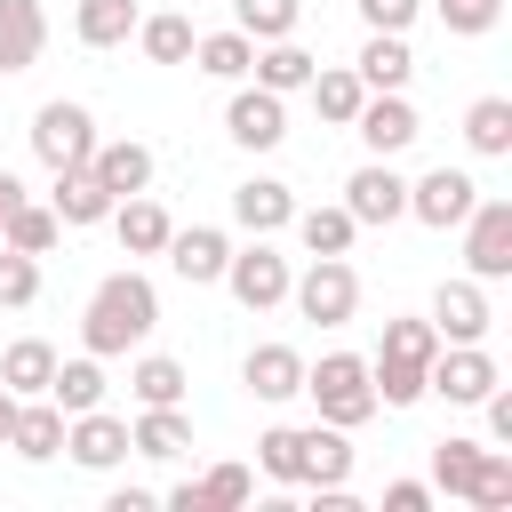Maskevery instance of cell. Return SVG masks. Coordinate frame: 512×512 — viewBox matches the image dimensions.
I'll list each match as a JSON object with an SVG mask.
<instances>
[{"mask_svg": "<svg viewBox=\"0 0 512 512\" xmlns=\"http://www.w3.org/2000/svg\"><path fill=\"white\" fill-rule=\"evenodd\" d=\"M0 240H8V248H24V256H48V248L64 240V224H56V208H40V200H16V208L0 216Z\"/></svg>", "mask_w": 512, "mask_h": 512, "instance_id": "8d00e7d4", "label": "cell"}, {"mask_svg": "<svg viewBox=\"0 0 512 512\" xmlns=\"http://www.w3.org/2000/svg\"><path fill=\"white\" fill-rule=\"evenodd\" d=\"M432 328H440V344H488V328H496V312H488V280H440L432 288Z\"/></svg>", "mask_w": 512, "mask_h": 512, "instance_id": "30bf717a", "label": "cell"}, {"mask_svg": "<svg viewBox=\"0 0 512 512\" xmlns=\"http://www.w3.org/2000/svg\"><path fill=\"white\" fill-rule=\"evenodd\" d=\"M384 512H432V480H392L384 488Z\"/></svg>", "mask_w": 512, "mask_h": 512, "instance_id": "bcb514c9", "label": "cell"}, {"mask_svg": "<svg viewBox=\"0 0 512 512\" xmlns=\"http://www.w3.org/2000/svg\"><path fill=\"white\" fill-rule=\"evenodd\" d=\"M136 0H80L72 8V32H80V48H120L128 32H136Z\"/></svg>", "mask_w": 512, "mask_h": 512, "instance_id": "f1b7e54d", "label": "cell"}, {"mask_svg": "<svg viewBox=\"0 0 512 512\" xmlns=\"http://www.w3.org/2000/svg\"><path fill=\"white\" fill-rule=\"evenodd\" d=\"M480 464H488V440H464V432H448V440L432 448V488H448V496H472Z\"/></svg>", "mask_w": 512, "mask_h": 512, "instance_id": "d590c367", "label": "cell"}, {"mask_svg": "<svg viewBox=\"0 0 512 512\" xmlns=\"http://www.w3.org/2000/svg\"><path fill=\"white\" fill-rule=\"evenodd\" d=\"M128 448L152 456V464H176V456L192 448V416H184V408H144V416L128 424Z\"/></svg>", "mask_w": 512, "mask_h": 512, "instance_id": "d4e9b609", "label": "cell"}, {"mask_svg": "<svg viewBox=\"0 0 512 512\" xmlns=\"http://www.w3.org/2000/svg\"><path fill=\"white\" fill-rule=\"evenodd\" d=\"M464 144H472L480 160H504V152H512V96H472V112H464Z\"/></svg>", "mask_w": 512, "mask_h": 512, "instance_id": "d6a6232c", "label": "cell"}, {"mask_svg": "<svg viewBox=\"0 0 512 512\" xmlns=\"http://www.w3.org/2000/svg\"><path fill=\"white\" fill-rule=\"evenodd\" d=\"M168 272L176 280H192V288H208V280H224V256H232V240L216 232V224H184V232H168Z\"/></svg>", "mask_w": 512, "mask_h": 512, "instance_id": "5bb4252c", "label": "cell"}, {"mask_svg": "<svg viewBox=\"0 0 512 512\" xmlns=\"http://www.w3.org/2000/svg\"><path fill=\"white\" fill-rule=\"evenodd\" d=\"M224 136H232L240 152H272V144L288 136V96H272V88H240V80H232Z\"/></svg>", "mask_w": 512, "mask_h": 512, "instance_id": "8fae6325", "label": "cell"}, {"mask_svg": "<svg viewBox=\"0 0 512 512\" xmlns=\"http://www.w3.org/2000/svg\"><path fill=\"white\" fill-rule=\"evenodd\" d=\"M8 432H16V392L0 384V448H8Z\"/></svg>", "mask_w": 512, "mask_h": 512, "instance_id": "681fc988", "label": "cell"}, {"mask_svg": "<svg viewBox=\"0 0 512 512\" xmlns=\"http://www.w3.org/2000/svg\"><path fill=\"white\" fill-rule=\"evenodd\" d=\"M48 208H56V224H64V232H80V224H104V216H112V192H104L88 168H56Z\"/></svg>", "mask_w": 512, "mask_h": 512, "instance_id": "ffe728a7", "label": "cell"}, {"mask_svg": "<svg viewBox=\"0 0 512 512\" xmlns=\"http://www.w3.org/2000/svg\"><path fill=\"white\" fill-rule=\"evenodd\" d=\"M32 152H40L48 176H56V168H88V152H96V112L72 104V96H48V104L32 112Z\"/></svg>", "mask_w": 512, "mask_h": 512, "instance_id": "3957f363", "label": "cell"}, {"mask_svg": "<svg viewBox=\"0 0 512 512\" xmlns=\"http://www.w3.org/2000/svg\"><path fill=\"white\" fill-rule=\"evenodd\" d=\"M464 504H480V512H504L512 504V448H488V464H480V480H472Z\"/></svg>", "mask_w": 512, "mask_h": 512, "instance_id": "b9f144b4", "label": "cell"}, {"mask_svg": "<svg viewBox=\"0 0 512 512\" xmlns=\"http://www.w3.org/2000/svg\"><path fill=\"white\" fill-rule=\"evenodd\" d=\"M304 432V488H344L352 480V440H344V424H296Z\"/></svg>", "mask_w": 512, "mask_h": 512, "instance_id": "7402d4cb", "label": "cell"}, {"mask_svg": "<svg viewBox=\"0 0 512 512\" xmlns=\"http://www.w3.org/2000/svg\"><path fill=\"white\" fill-rule=\"evenodd\" d=\"M416 8H424V0H360L368 32H408V24H416Z\"/></svg>", "mask_w": 512, "mask_h": 512, "instance_id": "f6af8a7d", "label": "cell"}, {"mask_svg": "<svg viewBox=\"0 0 512 512\" xmlns=\"http://www.w3.org/2000/svg\"><path fill=\"white\" fill-rule=\"evenodd\" d=\"M376 352H408V360H432L440 352V328L432 320H384V344Z\"/></svg>", "mask_w": 512, "mask_h": 512, "instance_id": "ee69618b", "label": "cell"}, {"mask_svg": "<svg viewBox=\"0 0 512 512\" xmlns=\"http://www.w3.org/2000/svg\"><path fill=\"white\" fill-rule=\"evenodd\" d=\"M352 72H360V88H408V72H416V56H408V32H368Z\"/></svg>", "mask_w": 512, "mask_h": 512, "instance_id": "484cf974", "label": "cell"}, {"mask_svg": "<svg viewBox=\"0 0 512 512\" xmlns=\"http://www.w3.org/2000/svg\"><path fill=\"white\" fill-rule=\"evenodd\" d=\"M256 464H264V480L296 488V472H304V432H296V424H264V432H256Z\"/></svg>", "mask_w": 512, "mask_h": 512, "instance_id": "74e56055", "label": "cell"}, {"mask_svg": "<svg viewBox=\"0 0 512 512\" xmlns=\"http://www.w3.org/2000/svg\"><path fill=\"white\" fill-rule=\"evenodd\" d=\"M424 368H432V360H408V352H376V360H368L376 408H416V400H424Z\"/></svg>", "mask_w": 512, "mask_h": 512, "instance_id": "4316f807", "label": "cell"}, {"mask_svg": "<svg viewBox=\"0 0 512 512\" xmlns=\"http://www.w3.org/2000/svg\"><path fill=\"white\" fill-rule=\"evenodd\" d=\"M48 48V16L40 0H0V72H32Z\"/></svg>", "mask_w": 512, "mask_h": 512, "instance_id": "d6986e66", "label": "cell"}, {"mask_svg": "<svg viewBox=\"0 0 512 512\" xmlns=\"http://www.w3.org/2000/svg\"><path fill=\"white\" fill-rule=\"evenodd\" d=\"M304 392H312L320 424L360 432V424L376 416V384H368V360H360V352H320V360H304Z\"/></svg>", "mask_w": 512, "mask_h": 512, "instance_id": "7a4b0ae2", "label": "cell"}, {"mask_svg": "<svg viewBox=\"0 0 512 512\" xmlns=\"http://www.w3.org/2000/svg\"><path fill=\"white\" fill-rule=\"evenodd\" d=\"M32 296H40V256H24V248H8V240H0V304H8V312H24Z\"/></svg>", "mask_w": 512, "mask_h": 512, "instance_id": "60d3db41", "label": "cell"}, {"mask_svg": "<svg viewBox=\"0 0 512 512\" xmlns=\"http://www.w3.org/2000/svg\"><path fill=\"white\" fill-rule=\"evenodd\" d=\"M48 400H56L64 416H80V408H104V360H96V352H80V360H56V376H48Z\"/></svg>", "mask_w": 512, "mask_h": 512, "instance_id": "83f0119b", "label": "cell"}, {"mask_svg": "<svg viewBox=\"0 0 512 512\" xmlns=\"http://www.w3.org/2000/svg\"><path fill=\"white\" fill-rule=\"evenodd\" d=\"M352 136H360L376 160H392V152H408V144L424 136V120H416V104H408L400 88H368L360 112H352Z\"/></svg>", "mask_w": 512, "mask_h": 512, "instance_id": "ba28073f", "label": "cell"}, {"mask_svg": "<svg viewBox=\"0 0 512 512\" xmlns=\"http://www.w3.org/2000/svg\"><path fill=\"white\" fill-rule=\"evenodd\" d=\"M192 496H200V512H232V504L256 496V472H248V464H208V472L192 480Z\"/></svg>", "mask_w": 512, "mask_h": 512, "instance_id": "f35d334b", "label": "cell"}, {"mask_svg": "<svg viewBox=\"0 0 512 512\" xmlns=\"http://www.w3.org/2000/svg\"><path fill=\"white\" fill-rule=\"evenodd\" d=\"M8 448L24 456V464H48V456H64V408L40 392V400H16V432H8Z\"/></svg>", "mask_w": 512, "mask_h": 512, "instance_id": "44dd1931", "label": "cell"}, {"mask_svg": "<svg viewBox=\"0 0 512 512\" xmlns=\"http://www.w3.org/2000/svg\"><path fill=\"white\" fill-rule=\"evenodd\" d=\"M288 280H296V272H288V256H280L264 232H256L248 248L224 256V288L240 296V312H272V304H288Z\"/></svg>", "mask_w": 512, "mask_h": 512, "instance_id": "5b68a950", "label": "cell"}, {"mask_svg": "<svg viewBox=\"0 0 512 512\" xmlns=\"http://www.w3.org/2000/svg\"><path fill=\"white\" fill-rule=\"evenodd\" d=\"M248 72H256V88L296 96V88L320 72V56H312V48H296V32H288V40H256V64H248Z\"/></svg>", "mask_w": 512, "mask_h": 512, "instance_id": "603a6c76", "label": "cell"}, {"mask_svg": "<svg viewBox=\"0 0 512 512\" xmlns=\"http://www.w3.org/2000/svg\"><path fill=\"white\" fill-rule=\"evenodd\" d=\"M16 200H24V184H16V176H8V168H0V216H8V208H16Z\"/></svg>", "mask_w": 512, "mask_h": 512, "instance_id": "f907efd6", "label": "cell"}, {"mask_svg": "<svg viewBox=\"0 0 512 512\" xmlns=\"http://www.w3.org/2000/svg\"><path fill=\"white\" fill-rule=\"evenodd\" d=\"M288 216H296V192L280 184V176H248V184H232V224L240 232H288Z\"/></svg>", "mask_w": 512, "mask_h": 512, "instance_id": "2e32d148", "label": "cell"}, {"mask_svg": "<svg viewBox=\"0 0 512 512\" xmlns=\"http://www.w3.org/2000/svg\"><path fill=\"white\" fill-rule=\"evenodd\" d=\"M240 384H248L256 400H296V392H304V352H296V344H256V352L240 360Z\"/></svg>", "mask_w": 512, "mask_h": 512, "instance_id": "ac0fdd59", "label": "cell"}, {"mask_svg": "<svg viewBox=\"0 0 512 512\" xmlns=\"http://www.w3.org/2000/svg\"><path fill=\"white\" fill-rule=\"evenodd\" d=\"M48 376H56V344H48V336H16V344L0 352V384H8L16 400H40Z\"/></svg>", "mask_w": 512, "mask_h": 512, "instance_id": "cb8c5ba5", "label": "cell"}, {"mask_svg": "<svg viewBox=\"0 0 512 512\" xmlns=\"http://www.w3.org/2000/svg\"><path fill=\"white\" fill-rule=\"evenodd\" d=\"M152 328H160V288H152L144 272H104L96 296H88V312H80V344H88L96 360H112V352L144 344Z\"/></svg>", "mask_w": 512, "mask_h": 512, "instance_id": "6da1fadb", "label": "cell"}, {"mask_svg": "<svg viewBox=\"0 0 512 512\" xmlns=\"http://www.w3.org/2000/svg\"><path fill=\"white\" fill-rule=\"evenodd\" d=\"M496 384H504V368H496L488 344H440L432 368H424V392H440V400H456V408H480Z\"/></svg>", "mask_w": 512, "mask_h": 512, "instance_id": "8992f818", "label": "cell"}, {"mask_svg": "<svg viewBox=\"0 0 512 512\" xmlns=\"http://www.w3.org/2000/svg\"><path fill=\"white\" fill-rule=\"evenodd\" d=\"M88 176L112 192V200H128V192H144L152 184V144H136V136H96V152H88Z\"/></svg>", "mask_w": 512, "mask_h": 512, "instance_id": "9a60e30c", "label": "cell"}, {"mask_svg": "<svg viewBox=\"0 0 512 512\" xmlns=\"http://www.w3.org/2000/svg\"><path fill=\"white\" fill-rule=\"evenodd\" d=\"M288 304H296L304 320H320V328H344V320L360 312V272H352L344 256H312V264L288 280Z\"/></svg>", "mask_w": 512, "mask_h": 512, "instance_id": "277c9868", "label": "cell"}, {"mask_svg": "<svg viewBox=\"0 0 512 512\" xmlns=\"http://www.w3.org/2000/svg\"><path fill=\"white\" fill-rule=\"evenodd\" d=\"M344 208L352 224H400L408 216V176H392V160H368L344 176Z\"/></svg>", "mask_w": 512, "mask_h": 512, "instance_id": "4fadbf2b", "label": "cell"}, {"mask_svg": "<svg viewBox=\"0 0 512 512\" xmlns=\"http://www.w3.org/2000/svg\"><path fill=\"white\" fill-rule=\"evenodd\" d=\"M480 408H488V440H496V448H512V392L496 384V392H488Z\"/></svg>", "mask_w": 512, "mask_h": 512, "instance_id": "7dc6e473", "label": "cell"}, {"mask_svg": "<svg viewBox=\"0 0 512 512\" xmlns=\"http://www.w3.org/2000/svg\"><path fill=\"white\" fill-rule=\"evenodd\" d=\"M192 16H176V8H160V16H136V48L152 56V64H192Z\"/></svg>", "mask_w": 512, "mask_h": 512, "instance_id": "f546056e", "label": "cell"}, {"mask_svg": "<svg viewBox=\"0 0 512 512\" xmlns=\"http://www.w3.org/2000/svg\"><path fill=\"white\" fill-rule=\"evenodd\" d=\"M464 272L472 280H504L512 272V200L480 192L472 216H464Z\"/></svg>", "mask_w": 512, "mask_h": 512, "instance_id": "52a82bcc", "label": "cell"}, {"mask_svg": "<svg viewBox=\"0 0 512 512\" xmlns=\"http://www.w3.org/2000/svg\"><path fill=\"white\" fill-rule=\"evenodd\" d=\"M288 224H296V240H304L312 256H352V240H360L352 208H296Z\"/></svg>", "mask_w": 512, "mask_h": 512, "instance_id": "836d02e7", "label": "cell"}, {"mask_svg": "<svg viewBox=\"0 0 512 512\" xmlns=\"http://www.w3.org/2000/svg\"><path fill=\"white\" fill-rule=\"evenodd\" d=\"M104 512H152V488H112V504Z\"/></svg>", "mask_w": 512, "mask_h": 512, "instance_id": "c3c4849f", "label": "cell"}, {"mask_svg": "<svg viewBox=\"0 0 512 512\" xmlns=\"http://www.w3.org/2000/svg\"><path fill=\"white\" fill-rule=\"evenodd\" d=\"M304 96L320 104V120H328V128H352V112H360V96H368V88H360V72H352V64H328V72H312V80H304Z\"/></svg>", "mask_w": 512, "mask_h": 512, "instance_id": "1f68e13d", "label": "cell"}, {"mask_svg": "<svg viewBox=\"0 0 512 512\" xmlns=\"http://www.w3.org/2000/svg\"><path fill=\"white\" fill-rule=\"evenodd\" d=\"M64 448H72L80 472H112V464L136 456V448H128V416H112V408H80V416H64Z\"/></svg>", "mask_w": 512, "mask_h": 512, "instance_id": "7c38bea8", "label": "cell"}, {"mask_svg": "<svg viewBox=\"0 0 512 512\" xmlns=\"http://www.w3.org/2000/svg\"><path fill=\"white\" fill-rule=\"evenodd\" d=\"M104 224L120 232V248H128V256H160V248H168V232H176V224H168V208H160L152 192L112 200V216H104Z\"/></svg>", "mask_w": 512, "mask_h": 512, "instance_id": "e0dca14e", "label": "cell"}, {"mask_svg": "<svg viewBox=\"0 0 512 512\" xmlns=\"http://www.w3.org/2000/svg\"><path fill=\"white\" fill-rule=\"evenodd\" d=\"M192 64L208 72V80H248V64H256V40L232 24V32H200L192 40Z\"/></svg>", "mask_w": 512, "mask_h": 512, "instance_id": "4dcf8cb0", "label": "cell"}, {"mask_svg": "<svg viewBox=\"0 0 512 512\" xmlns=\"http://www.w3.org/2000/svg\"><path fill=\"white\" fill-rule=\"evenodd\" d=\"M232 16H240L248 40H288L304 24V0H232Z\"/></svg>", "mask_w": 512, "mask_h": 512, "instance_id": "ab89813d", "label": "cell"}, {"mask_svg": "<svg viewBox=\"0 0 512 512\" xmlns=\"http://www.w3.org/2000/svg\"><path fill=\"white\" fill-rule=\"evenodd\" d=\"M472 200H480V184H472L464 168H448V160H440V168H424V176L408 184V216H416V224H432V232H456V224L472 216Z\"/></svg>", "mask_w": 512, "mask_h": 512, "instance_id": "9c48e42d", "label": "cell"}, {"mask_svg": "<svg viewBox=\"0 0 512 512\" xmlns=\"http://www.w3.org/2000/svg\"><path fill=\"white\" fill-rule=\"evenodd\" d=\"M440 8V24L456 32V40H480V32H496V16H504V0H432Z\"/></svg>", "mask_w": 512, "mask_h": 512, "instance_id": "7bdbcfd3", "label": "cell"}, {"mask_svg": "<svg viewBox=\"0 0 512 512\" xmlns=\"http://www.w3.org/2000/svg\"><path fill=\"white\" fill-rule=\"evenodd\" d=\"M128 392H136V408H184V360L144 352V360L128 368Z\"/></svg>", "mask_w": 512, "mask_h": 512, "instance_id": "e575fe53", "label": "cell"}]
</instances>
